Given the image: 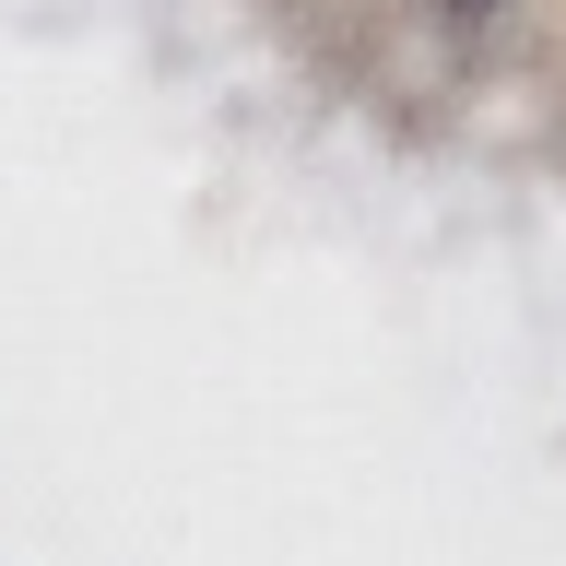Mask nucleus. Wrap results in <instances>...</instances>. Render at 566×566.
<instances>
[{
	"label": "nucleus",
	"mask_w": 566,
	"mask_h": 566,
	"mask_svg": "<svg viewBox=\"0 0 566 566\" xmlns=\"http://www.w3.org/2000/svg\"><path fill=\"white\" fill-rule=\"evenodd\" d=\"M449 12H495V0H449Z\"/></svg>",
	"instance_id": "f257e3e1"
}]
</instances>
